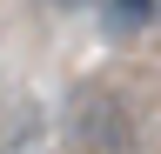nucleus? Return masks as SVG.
I'll return each mask as SVG.
<instances>
[{
	"label": "nucleus",
	"instance_id": "obj_1",
	"mask_svg": "<svg viewBox=\"0 0 161 154\" xmlns=\"http://www.w3.org/2000/svg\"><path fill=\"white\" fill-rule=\"evenodd\" d=\"M60 127H67L74 154H134L141 147V121L114 87H74Z\"/></svg>",
	"mask_w": 161,
	"mask_h": 154
},
{
	"label": "nucleus",
	"instance_id": "obj_2",
	"mask_svg": "<svg viewBox=\"0 0 161 154\" xmlns=\"http://www.w3.org/2000/svg\"><path fill=\"white\" fill-rule=\"evenodd\" d=\"M94 13H101V34L134 40V34H148L161 20V0H94Z\"/></svg>",
	"mask_w": 161,
	"mask_h": 154
},
{
	"label": "nucleus",
	"instance_id": "obj_3",
	"mask_svg": "<svg viewBox=\"0 0 161 154\" xmlns=\"http://www.w3.org/2000/svg\"><path fill=\"white\" fill-rule=\"evenodd\" d=\"M40 7H54V13H80V7H94V0H40Z\"/></svg>",
	"mask_w": 161,
	"mask_h": 154
}]
</instances>
